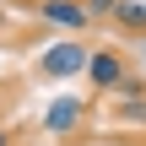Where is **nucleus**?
Returning <instances> with one entry per match:
<instances>
[{"mask_svg":"<svg viewBox=\"0 0 146 146\" xmlns=\"http://www.w3.org/2000/svg\"><path fill=\"white\" fill-rule=\"evenodd\" d=\"M87 81H92L98 92H119V87L130 81V60H125L119 49H92V60H87Z\"/></svg>","mask_w":146,"mask_h":146,"instance_id":"obj_2","label":"nucleus"},{"mask_svg":"<svg viewBox=\"0 0 146 146\" xmlns=\"http://www.w3.org/2000/svg\"><path fill=\"white\" fill-rule=\"evenodd\" d=\"M38 5H49V0H38Z\"/></svg>","mask_w":146,"mask_h":146,"instance_id":"obj_10","label":"nucleus"},{"mask_svg":"<svg viewBox=\"0 0 146 146\" xmlns=\"http://www.w3.org/2000/svg\"><path fill=\"white\" fill-rule=\"evenodd\" d=\"M114 27H119V33H141V38H146V0H119Z\"/></svg>","mask_w":146,"mask_h":146,"instance_id":"obj_5","label":"nucleus"},{"mask_svg":"<svg viewBox=\"0 0 146 146\" xmlns=\"http://www.w3.org/2000/svg\"><path fill=\"white\" fill-rule=\"evenodd\" d=\"M87 114H92L87 98H54V103L43 108V130H49V135H70V130L87 125Z\"/></svg>","mask_w":146,"mask_h":146,"instance_id":"obj_3","label":"nucleus"},{"mask_svg":"<svg viewBox=\"0 0 146 146\" xmlns=\"http://www.w3.org/2000/svg\"><path fill=\"white\" fill-rule=\"evenodd\" d=\"M0 33H5V11H0Z\"/></svg>","mask_w":146,"mask_h":146,"instance_id":"obj_8","label":"nucleus"},{"mask_svg":"<svg viewBox=\"0 0 146 146\" xmlns=\"http://www.w3.org/2000/svg\"><path fill=\"white\" fill-rule=\"evenodd\" d=\"M141 60H146V38H141Z\"/></svg>","mask_w":146,"mask_h":146,"instance_id":"obj_9","label":"nucleus"},{"mask_svg":"<svg viewBox=\"0 0 146 146\" xmlns=\"http://www.w3.org/2000/svg\"><path fill=\"white\" fill-rule=\"evenodd\" d=\"M87 60H92V49L76 43V38H65V43H49L38 54V70L49 81H65V76H87Z\"/></svg>","mask_w":146,"mask_h":146,"instance_id":"obj_1","label":"nucleus"},{"mask_svg":"<svg viewBox=\"0 0 146 146\" xmlns=\"http://www.w3.org/2000/svg\"><path fill=\"white\" fill-rule=\"evenodd\" d=\"M114 11H119V0H87V16H92V22H98V16H114Z\"/></svg>","mask_w":146,"mask_h":146,"instance_id":"obj_6","label":"nucleus"},{"mask_svg":"<svg viewBox=\"0 0 146 146\" xmlns=\"http://www.w3.org/2000/svg\"><path fill=\"white\" fill-rule=\"evenodd\" d=\"M38 16L43 22H54V27H87L92 16H87V0H49V5H38Z\"/></svg>","mask_w":146,"mask_h":146,"instance_id":"obj_4","label":"nucleus"},{"mask_svg":"<svg viewBox=\"0 0 146 146\" xmlns=\"http://www.w3.org/2000/svg\"><path fill=\"white\" fill-rule=\"evenodd\" d=\"M0 146H11V130H5V125H0Z\"/></svg>","mask_w":146,"mask_h":146,"instance_id":"obj_7","label":"nucleus"}]
</instances>
